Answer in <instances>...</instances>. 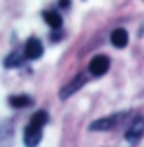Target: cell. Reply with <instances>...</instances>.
<instances>
[{"label":"cell","instance_id":"cell-4","mask_svg":"<svg viewBox=\"0 0 144 147\" xmlns=\"http://www.w3.org/2000/svg\"><path fill=\"white\" fill-rule=\"evenodd\" d=\"M107 70H109V58L107 56H93V58L90 60V66H88V72L91 74V76H103V74H107Z\"/></svg>","mask_w":144,"mask_h":147},{"label":"cell","instance_id":"cell-2","mask_svg":"<svg viewBox=\"0 0 144 147\" xmlns=\"http://www.w3.org/2000/svg\"><path fill=\"white\" fill-rule=\"evenodd\" d=\"M144 136V116L136 114L127 126V132H125V138L129 143H138L140 138Z\"/></svg>","mask_w":144,"mask_h":147},{"label":"cell","instance_id":"cell-9","mask_svg":"<svg viewBox=\"0 0 144 147\" xmlns=\"http://www.w3.org/2000/svg\"><path fill=\"white\" fill-rule=\"evenodd\" d=\"M8 103L12 105L14 109H27V107L33 105V99L29 95H12L8 99Z\"/></svg>","mask_w":144,"mask_h":147},{"label":"cell","instance_id":"cell-8","mask_svg":"<svg viewBox=\"0 0 144 147\" xmlns=\"http://www.w3.org/2000/svg\"><path fill=\"white\" fill-rule=\"evenodd\" d=\"M43 20H45L53 29H61L62 27V16L59 12H55V10H47L43 12Z\"/></svg>","mask_w":144,"mask_h":147},{"label":"cell","instance_id":"cell-11","mask_svg":"<svg viewBox=\"0 0 144 147\" xmlns=\"http://www.w3.org/2000/svg\"><path fill=\"white\" fill-rule=\"evenodd\" d=\"M49 122V114H47L45 110H37L33 116H31L29 124H35V126H41V128H45V124Z\"/></svg>","mask_w":144,"mask_h":147},{"label":"cell","instance_id":"cell-1","mask_svg":"<svg viewBox=\"0 0 144 147\" xmlns=\"http://www.w3.org/2000/svg\"><path fill=\"white\" fill-rule=\"evenodd\" d=\"M130 116V112H117V114H111V116H105V118H99L96 122L90 124V130L91 132H109V130H115Z\"/></svg>","mask_w":144,"mask_h":147},{"label":"cell","instance_id":"cell-5","mask_svg":"<svg viewBox=\"0 0 144 147\" xmlns=\"http://www.w3.org/2000/svg\"><path fill=\"white\" fill-rule=\"evenodd\" d=\"M86 81H88V76H84V74H78V76H76L74 80L70 81L68 85H64V87L61 89V95H59V97H61V99H68L70 95H74L76 91L82 87Z\"/></svg>","mask_w":144,"mask_h":147},{"label":"cell","instance_id":"cell-3","mask_svg":"<svg viewBox=\"0 0 144 147\" xmlns=\"http://www.w3.org/2000/svg\"><path fill=\"white\" fill-rule=\"evenodd\" d=\"M23 54L27 60H37L43 56V45L37 37H29L27 43H25V49H23Z\"/></svg>","mask_w":144,"mask_h":147},{"label":"cell","instance_id":"cell-6","mask_svg":"<svg viewBox=\"0 0 144 147\" xmlns=\"http://www.w3.org/2000/svg\"><path fill=\"white\" fill-rule=\"evenodd\" d=\"M41 136H43V128L35 124H29L23 132V143L25 145H37L41 141Z\"/></svg>","mask_w":144,"mask_h":147},{"label":"cell","instance_id":"cell-10","mask_svg":"<svg viewBox=\"0 0 144 147\" xmlns=\"http://www.w3.org/2000/svg\"><path fill=\"white\" fill-rule=\"evenodd\" d=\"M23 58H25V54H20V52H12V54H8L6 60H4V66L6 68H16L20 66L23 62Z\"/></svg>","mask_w":144,"mask_h":147},{"label":"cell","instance_id":"cell-7","mask_svg":"<svg viewBox=\"0 0 144 147\" xmlns=\"http://www.w3.org/2000/svg\"><path fill=\"white\" fill-rule=\"evenodd\" d=\"M111 43H113L117 49L127 47V43H129V33L123 29V27H117V29H113V33H111Z\"/></svg>","mask_w":144,"mask_h":147},{"label":"cell","instance_id":"cell-12","mask_svg":"<svg viewBox=\"0 0 144 147\" xmlns=\"http://www.w3.org/2000/svg\"><path fill=\"white\" fill-rule=\"evenodd\" d=\"M59 6H61V8H68L70 6V0H59Z\"/></svg>","mask_w":144,"mask_h":147}]
</instances>
